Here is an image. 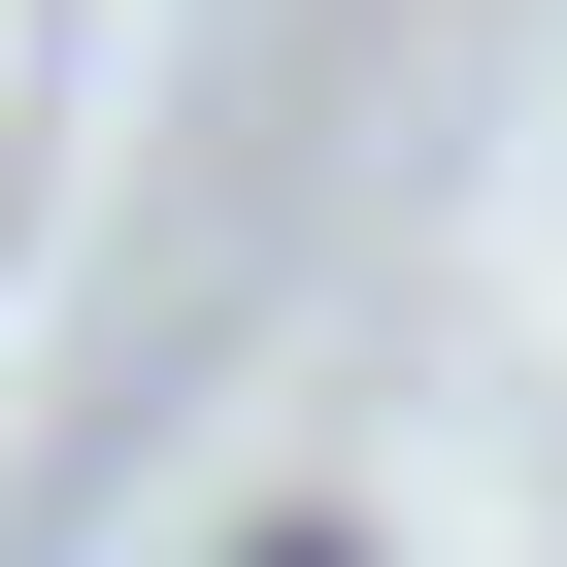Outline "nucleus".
<instances>
[{
    "instance_id": "f257e3e1",
    "label": "nucleus",
    "mask_w": 567,
    "mask_h": 567,
    "mask_svg": "<svg viewBox=\"0 0 567 567\" xmlns=\"http://www.w3.org/2000/svg\"><path fill=\"white\" fill-rule=\"evenodd\" d=\"M267 567H334V534H267Z\"/></svg>"
}]
</instances>
